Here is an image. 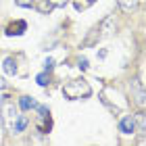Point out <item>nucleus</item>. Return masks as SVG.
I'll return each mask as SVG.
<instances>
[{
	"label": "nucleus",
	"mask_w": 146,
	"mask_h": 146,
	"mask_svg": "<svg viewBox=\"0 0 146 146\" xmlns=\"http://www.w3.org/2000/svg\"><path fill=\"white\" fill-rule=\"evenodd\" d=\"M92 94V88L86 79H73L67 86H63V96L69 100H79V98H88Z\"/></svg>",
	"instance_id": "nucleus-1"
},
{
	"label": "nucleus",
	"mask_w": 146,
	"mask_h": 146,
	"mask_svg": "<svg viewBox=\"0 0 146 146\" xmlns=\"http://www.w3.org/2000/svg\"><path fill=\"white\" fill-rule=\"evenodd\" d=\"M11 96H2V100H0V113H2V119L4 121H11V119H17V107L15 102L9 100Z\"/></svg>",
	"instance_id": "nucleus-2"
},
{
	"label": "nucleus",
	"mask_w": 146,
	"mask_h": 146,
	"mask_svg": "<svg viewBox=\"0 0 146 146\" xmlns=\"http://www.w3.org/2000/svg\"><path fill=\"white\" fill-rule=\"evenodd\" d=\"M119 129H121L123 134H134V131H136V119L131 115L121 117V121H119Z\"/></svg>",
	"instance_id": "nucleus-3"
},
{
	"label": "nucleus",
	"mask_w": 146,
	"mask_h": 146,
	"mask_svg": "<svg viewBox=\"0 0 146 146\" xmlns=\"http://www.w3.org/2000/svg\"><path fill=\"white\" fill-rule=\"evenodd\" d=\"M27 29V23L25 21H21V19H19V21H15V23H11L9 27H6V36H21L23 31Z\"/></svg>",
	"instance_id": "nucleus-4"
},
{
	"label": "nucleus",
	"mask_w": 146,
	"mask_h": 146,
	"mask_svg": "<svg viewBox=\"0 0 146 146\" xmlns=\"http://www.w3.org/2000/svg\"><path fill=\"white\" fill-rule=\"evenodd\" d=\"M131 92L136 94V102L144 107V88H142V82H131Z\"/></svg>",
	"instance_id": "nucleus-5"
},
{
	"label": "nucleus",
	"mask_w": 146,
	"mask_h": 146,
	"mask_svg": "<svg viewBox=\"0 0 146 146\" xmlns=\"http://www.w3.org/2000/svg\"><path fill=\"white\" fill-rule=\"evenodd\" d=\"M50 113H46V115H40V121H38V129L42 131V134H48L50 127H52V121H50Z\"/></svg>",
	"instance_id": "nucleus-6"
},
{
	"label": "nucleus",
	"mask_w": 146,
	"mask_h": 146,
	"mask_svg": "<svg viewBox=\"0 0 146 146\" xmlns=\"http://www.w3.org/2000/svg\"><path fill=\"white\" fill-rule=\"evenodd\" d=\"M36 100H34V98H31V96H21V98H19V107H21L23 111H29V109H36Z\"/></svg>",
	"instance_id": "nucleus-7"
},
{
	"label": "nucleus",
	"mask_w": 146,
	"mask_h": 146,
	"mask_svg": "<svg viewBox=\"0 0 146 146\" xmlns=\"http://www.w3.org/2000/svg\"><path fill=\"white\" fill-rule=\"evenodd\" d=\"M4 73H9V75H15V73H17V61L13 56L4 58Z\"/></svg>",
	"instance_id": "nucleus-8"
},
{
	"label": "nucleus",
	"mask_w": 146,
	"mask_h": 146,
	"mask_svg": "<svg viewBox=\"0 0 146 146\" xmlns=\"http://www.w3.org/2000/svg\"><path fill=\"white\" fill-rule=\"evenodd\" d=\"M25 127H27V117L17 115V121L13 123V131H15V134H19V131H23Z\"/></svg>",
	"instance_id": "nucleus-9"
},
{
	"label": "nucleus",
	"mask_w": 146,
	"mask_h": 146,
	"mask_svg": "<svg viewBox=\"0 0 146 146\" xmlns=\"http://www.w3.org/2000/svg\"><path fill=\"white\" fill-rule=\"evenodd\" d=\"M119 6H121L125 13H131V11H136L138 0H119Z\"/></svg>",
	"instance_id": "nucleus-10"
},
{
	"label": "nucleus",
	"mask_w": 146,
	"mask_h": 146,
	"mask_svg": "<svg viewBox=\"0 0 146 146\" xmlns=\"http://www.w3.org/2000/svg\"><path fill=\"white\" fill-rule=\"evenodd\" d=\"M100 38H102V36L98 34V27H94V29H92V34H90L88 38H86V42H84V44H86V46H92V44H96Z\"/></svg>",
	"instance_id": "nucleus-11"
},
{
	"label": "nucleus",
	"mask_w": 146,
	"mask_h": 146,
	"mask_svg": "<svg viewBox=\"0 0 146 146\" xmlns=\"http://www.w3.org/2000/svg\"><path fill=\"white\" fill-rule=\"evenodd\" d=\"M52 9H54V4H52L50 0H42V2L38 4V11H40V13H44V15H46V13H50Z\"/></svg>",
	"instance_id": "nucleus-12"
},
{
	"label": "nucleus",
	"mask_w": 146,
	"mask_h": 146,
	"mask_svg": "<svg viewBox=\"0 0 146 146\" xmlns=\"http://www.w3.org/2000/svg\"><path fill=\"white\" fill-rule=\"evenodd\" d=\"M15 4L23 6V9H31V6H34V0H15Z\"/></svg>",
	"instance_id": "nucleus-13"
},
{
	"label": "nucleus",
	"mask_w": 146,
	"mask_h": 146,
	"mask_svg": "<svg viewBox=\"0 0 146 146\" xmlns=\"http://www.w3.org/2000/svg\"><path fill=\"white\" fill-rule=\"evenodd\" d=\"M36 82L40 86H48V75H46V73H40V75L36 77Z\"/></svg>",
	"instance_id": "nucleus-14"
},
{
	"label": "nucleus",
	"mask_w": 146,
	"mask_h": 146,
	"mask_svg": "<svg viewBox=\"0 0 146 146\" xmlns=\"http://www.w3.org/2000/svg\"><path fill=\"white\" fill-rule=\"evenodd\" d=\"M138 125H140V131L144 134V131H146V121H144V113H140V115H138Z\"/></svg>",
	"instance_id": "nucleus-15"
},
{
	"label": "nucleus",
	"mask_w": 146,
	"mask_h": 146,
	"mask_svg": "<svg viewBox=\"0 0 146 146\" xmlns=\"http://www.w3.org/2000/svg\"><path fill=\"white\" fill-rule=\"evenodd\" d=\"M77 67L82 69V71H86V69L90 67V65H88V58H86V56H82V58H79V63H77Z\"/></svg>",
	"instance_id": "nucleus-16"
},
{
	"label": "nucleus",
	"mask_w": 146,
	"mask_h": 146,
	"mask_svg": "<svg viewBox=\"0 0 146 146\" xmlns=\"http://www.w3.org/2000/svg\"><path fill=\"white\" fill-rule=\"evenodd\" d=\"M44 67H46V71H50L52 67H54V61H52V58H46V61H44Z\"/></svg>",
	"instance_id": "nucleus-17"
},
{
	"label": "nucleus",
	"mask_w": 146,
	"mask_h": 146,
	"mask_svg": "<svg viewBox=\"0 0 146 146\" xmlns=\"http://www.w3.org/2000/svg\"><path fill=\"white\" fill-rule=\"evenodd\" d=\"M50 2L54 6H65V4H67V0H50Z\"/></svg>",
	"instance_id": "nucleus-18"
}]
</instances>
